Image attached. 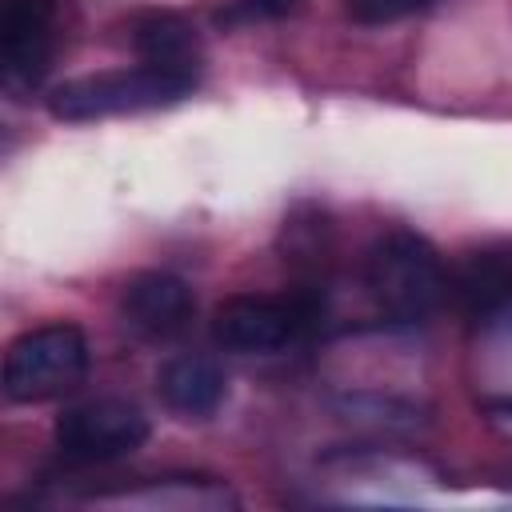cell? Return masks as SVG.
<instances>
[{"label":"cell","mask_w":512,"mask_h":512,"mask_svg":"<svg viewBox=\"0 0 512 512\" xmlns=\"http://www.w3.org/2000/svg\"><path fill=\"white\" fill-rule=\"evenodd\" d=\"M68 16H72V0H4L0 72L8 96H24L44 84L68 36Z\"/></svg>","instance_id":"obj_5"},{"label":"cell","mask_w":512,"mask_h":512,"mask_svg":"<svg viewBox=\"0 0 512 512\" xmlns=\"http://www.w3.org/2000/svg\"><path fill=\"white\" fill-rule=\"evenodd\" d=\"M148 416L140 404L120 396H92L80 404H68L56 416L52 440L64 460L76 464H112L148 444Z\"/></svg>","instance_id":"obj_6"},{"label":"cell","mask_w":512,"mask_h":512,"mask_svg":"<svg viewBox=\"0 0 512 512\" xmlns=\"http://www.w3.org/2000/svg\"><path fill=\"white\" fill-rule=\"evenodd\" d=\"M196 316V292L172 272H136L120 292V320L140 340H172Z\"/></svg>","instance_id":"obj_7"},{"label":"cell","mask_w":512,"mask_h":512,"mask_svg":"<svg viewBox=\"0 0 512 512\" xmlns=\"http://www.w3.org/2000/svg\"><path fill=\"white\" fill-rule=\"evenodd\" d=\"M316 324V300L304 292H236L212 312V340L232 356H276Z\"/></svg>","instance_id":"obj_4"},{"label":"cell","mask_w":512,"mask_h":512,"mask_svg":"<svg viewBox=\"0 0 512 512\" xmlns=\"http://www.w3.org/2000/svg\"><path fill=\"white\" fill-rule=\"evenodd\" d=\"M196 84H200L196 72L140 60L132 68H112V72L76 76V80L56 84L48 92V112L68 124L124 116V112H148V108H168V104L192 96Z\"/></svg>","instance_id":"obj_2"},{"label":"cell","mask_w":512,"mask_h":512,"mask_svg":"<svg viewBox=\"0 0 512 512\" xmlns=\"http://www.w3.org/2000/svg\"><path fill=\"white\" fill-rule=\"evenodd\" d=\"M132 48L148 64H164V68H180V72H196V76L204 68L196 28L184 16H176V12H148V16H140L132 24Z\"/></svg>","instance_id":"obj_9"},{"label":"cell","mask_w":512,"mask_h":512,"mask_svg":"<svg viewBox=\"0 0 512 512\" xmlns=\"http://www.w3.org/2000/svg\"><path fill=\"white\" fill-rule=\"evenodd\" d=\"M156 392L184 420H208L224 404V396H228V376H224L216 356L180 352V356H168L160 364Z\"/></svg>","instance_id":"obj_8"},{"label":"cell","mask_w":512,"mask_h":512,"mask_svg":"<svg viewBox=\"0 0 512 512\" xmlns=\"http://www.w3.org/2000/svg\"><path fill=\"white\" fill-rule=\"evenodd\" d=\"M448 288L444 260L420 232L392 228L372 240L364 256V292L384 320L424 324L448 300Z\"/></svg>","instance_id":"obj_1"},{"label":"cell","mask_w":512,"mask_h":512,"mask_svg":"<svg viewBox=\"0 0 512 512\" xmlns=\"http://www.w3.org/2000/svg\"><path fill=\"white\" fill-rule=\"evenodd\" d=\"M88 364V336L68 320H52L20 332L8 344L0 384L12 404H44L76 392L88 376Z\"/></svg>","instance_id":"obj_3"},{"label":"cell","mask_w":512,"mask_h":512,"mask_svg":"<svg viewBox=\"0 0 512 512\" xmlns=\"http://www.w3.org/2000/svg\"><path fill=\"white\" fill-rule=\"evenodd\" d=\"M436 0H344V12L356 24H396L416 12H428Z\"/></svg>","instance_id":"obj_11"},{"label":"cell","mask_w":512,"mask_h":512,"mask_svg":"<svg viewBox=\"0 0 512 512\" xmlns=\"http://www.w3.org/2000/svg\"><path fill=\"white\" fill-rule=\"evenodd\" d=\"M300 4L304 0H228L216 12V24L220 28H256V24H272V20L292 16Z\"/></svg>","instance_id":"obj_10"}]
</instances>
